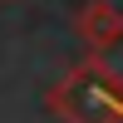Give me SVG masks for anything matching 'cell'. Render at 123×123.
I'll use <instances>...</instances> for the list:
<instances>
[{
	"label": "cell",
	"mask_w": 123,
	"mask_h": 123,
	"mask_svg": "<svg viewBox=\"0 0 123 123\" xmlns=\"http://www.w3.org/2000/svg\"><path fill=\"white\" fill-rule=\"evenodd\" d=\"M49 108L64 123H123V74L108 69L104 54H84L49 89Z\"/></svg>",
	"instance_id": "6da1fadb"
},
{
	"label": "cell",
	"mask_w": 123,
	"mask_h": 123,
	"mask_svg": "<svg viewBox=\"0 0 123 123\" xmlns=\"http://www.w3.org/2000/svg\"><path fill=\"white\" fill-rule=\"evenodd\" d=\"M74 35L84 39L89 54H108L123 39V5L118 0H89L74 10Z\"/></svg>",
	"instance_id": "7a4b0ae2"
}]
</instances>
